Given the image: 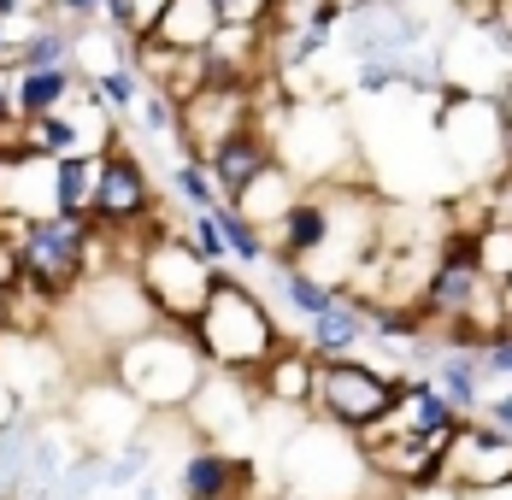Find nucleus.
Segmentation results:
<instances>
[{"label":"nucleus","mask_w":512,"mask_h":500,"mask_svg":"<svg viewBox=\"0 0 512 500\" xmlns=\"http://www.w3.org/2000/svg\"><path fill=\"white\" fill-rule=\"evenodd\" d=\"M112 377L130 389V395L142 400L148 412H183L189 395L206 383V353L195 342V330L189 324H165L159 318L154 330H142V336H130L124 348H112Z\"/></svg>","instance_id":"obj_1"},{"label":"nucleus","mask_w":512,"mask_h":500,"mask_svg":"<svg viewBox=\"0 0 512 500\" xmlns=\"http://www.w3.org/2000/svg\"><path fill=\"white\" fill-rule=\"evenodd\" d=\"M189 330H195V342H201L212 371H242V377H254L259 365L277 353V342H283L277 312L242 277H230V271H218V283H212V295H206V306L195 312Z\"/></svg>","instance_id":"obj_2"},{"label":"nucleus","mask_w":512,"mask_h":500,"mask_svg":"<svg viewBox=\"0 0 512 500\" xmlns=\"http://www.w3.org/2000/svg\"><path fill=\"white\" fill-rule=\"evenodd\" d=\"M365 489H371V465H365L359 436L312 412L283 436V495L289 500H365Z\"/></svg>","instance_id":"obj_3"},{"label":"nucleus","mask_w":512,"mask_h":500,"mask_svg":"<svg viewBox=\"0 0 512 500\" xmlns=\"http://www.w3.org/2000/svg\"><path fill=\"white\" fill-rule=\"evenodd\" d=\"M130 265H136L142 289L154 295L165 324H195V312L206 306L212 283H218V271L183 242V230H177L171 218H154V236L136 242V259H130Z\"/></svg>","instance_id":"obj_4"},{"label":"nucleus","mask_w":512,"mask_h":500,"mask_svg":"<svg viewBox=\"0 0 512 500\" xmlns=\"http://www.w3.org/2000/svg\"><path fill=\"white\" fill-rule=\"evenodd\" d=\"M395 389H401V377L371 365V359H359V353L354 359H318L307 412L324 418V424H336V430H348V436H359V430H371L395 406Z\"/></svg>","instance_id":"obj_5"},{"label":"nucleus","mask_w":512,"mask_h":500,"mask_svg":"<svg viewBox=\"0 0 512 500\" xmlns=\"http://www.w3.org/2000/svg\"><path fill=\"white\" fill-rule=\"evenodd\" d=\"M159 218V189L148 159L136 153V142H112L101 153V189H95V224L112 236L118 259H136V230Z\"/></svg>","instance_id":"obj_6"},{"label":"nucleus","mask_w":512,"mask_h":500,"mask_svg":"<svg viewBox=\"0 0 512 500\" xmlns=\"http://www.w3.org/2000/svg\"><path fill=\"white\" fill-rule=\"evenodd\" d=\"M59 306L83 312V324L106 342V353L124 348L130 336H142V330H154L159 324V306H154V295L142 289L136 265H106V271H95V277H83L77 295L59 300Z\"/></svg>","instance_id":"obj_7"},{"label":"nucleus","mask_w":512,"mask_h":500,"mask_svg":"<svg viewBox=\"0 0 512 500\" xmlns=\"http://www.w3.org/2000/svg\"><path fill=\"white\" fill-rule=\"evenodd\" d=\"M71 430H77V442H89V448H118V442H130L136 430H148V406L130 395L112 371L106 377H83L77 389H71Z\"/></svg>","instance_id":"obj_8"},{"label":"nucleus","mask_w":512,"mask_h":500,"mask_svg":"<svg viewBox=\"0 0 512 500\" xmlns=\"http://www.w3.org/2000/svg\"><path fill=\"white\" fill-rule=\"evenodd\" d=\"M442 65V89H460V95H501L512 83V48L489 30V18H471L448 48H436Z\"/></svg>","instance_id":"obj_9"},{"label":"nucleus","mask_w":512,"mask_h":500,"mask_svg":"<svg viewBox=\"0 0 512 500\" xmlns=\"http://www.w3.org/2000/svg\"><path fill=\"white\" fill-rule=\"evenodd\" d=\"M430 24L418 18V6H401V0H371L342 18V53L365 65V59H407V53L424 48Z\"/></svg>","instance_id":"obj_10"},{"label":"nucleus","mask_w":512,"mask_h":500,"mask_svg":"<svg viewBox=\"0 0 512 500\" xmlns=\"http://www.w3.org/2000/svg\"><path fill=\"white\" fill-rule=\"evenodd\" d=\"M171 495L177 500H254L259 495V465L248 453L201 442V448H189L171 465Z\"/></svg>","instance_id":"obj_11"},{"label":"nucleus","mask_w":512,"mask_h":500,"mask_svg":"<svg viewBox=\"0 0 512 500\" xmlns=\"http://www.w3.org/2000/svg\"><path fill=\"white\" fill-rule=\"evenodd\" d=\"M436 471H442L448 483H460V489H489V483L512 477V436L460 418V424L448 430V442H442V465H436Z\"/></svg>","instance_id":"obj_12"},{"label":"nucleus","mask_w":512,"mask_h":500,"mask_svg":"<svg viewBox=\"0 0 512 500\" xmlns=\"http://www.w3.org/2000/svg\"><path fill=\"white\" fill-rule=\"evenodd\" d=\"M254 412H259L254 377H242V371H206V383L189 395V406H183V418L201 430L206 442H218V448H224L230 430H248Z\"/></svg>","instance_id":"obj_13"},{"label":"nucleus","mask_w":512,"mask_h":500,"mask_svg":"<svg viewBox=\"0 0 512 500\" xmlns=\"http://www.w3.org/2000/svg\"><path fill=\"white\" fill-rule=\"evenodd\" d=\"M295 342H307L312 359H354V353L371 342V295H354V289L342 283V295L330 300L318 318H307Z\"/></svg>","instance_id":"obj_14"},{"label":"nucleus","mask_w":512,"mask_h":500,"mask_svg":"<svg viewBox=\"0 0 512 500\" xmlns=\"http://www.w3.org/2000/svg\"><path fill=\"white\" fill-rule=\"evenodd\" d=\"M265 165H277V142H271V130L265 124H242V130H230L224 142H212L206 148V171H212V183H218V195L236 200L248 183H254Z\"/></svg>","instance_id":"obj_15"},{"label":"nucleus","mask_w":512,"mask_h":500,"mask_svg":"<svg viewBox=\"0 0 512 500\" xmlns=\"http://www.w3.org/2000/svg\"><path fill=\"white\" fill-rule=\"evenodd\" d=\"M312 371H318V359L307 353V342L283 336V342H277V353H271V359L254 371V395L271 400V406H301V412H307Z\"/></svg>","instance_id":"obj_16"},{"label":"nucleus","mask_w":512,"mask_h":500,"mask_svg":"<svg viewBox=\"0 0 512 500\" xmlns=\"http://www.w3.org/2000/svg\"><path fill=\"white\" fill-rule=\"evenodd\" d=\"M212 30H218V6H212V0H159L154 18L142 24V42L195 53V48L212 42Z\"/></svg>","instance_id":"obj_17"},{"label":"nucleus","mask_w":512,"mask_h":500,"mask_svg":"<svg viewBox=\"0 0 512 500\" xmlns=\"http://www.w3.org/2000/svg\"><path fill=\"white\" fill-rule=\"evenodd\" d=\"M430 383L448 395V406H454L460 418H477V406H483V395H489L477 348H442V359L430 365Z\"/></svg>","instance_id":"obj_18"},{"label":"nucleus","mask_w":512,"mask_h":500,"mask_svg":"<svg viewBox=\"0 0 512 500\" xmlns=\"http://www.w3.org/2000/svg\"><path fill=\"white\" fill-rule=\"evenodd\" d=\"M83 71L77 65H48V71H12V106L18 118H42V112H59L65 100L77 95Z\"/></svg>","instance_id":"obj_19"},{"label":"nucleus","mask_w":512,"mask_h":500,"mask_svg":"<svg viewBox=\"0 0 512 500\" xmlns=\"http://www.w3.org/2000/svg\"><path fill=\"white\" fill-rule=\"evenodd\" d=\"M95 189H101V153H65V159H53V212L95 218Z\"/></svg>","instance_id":"obj_20"},{"label":"nucleus","mask_w":512,"mask_h":500,"mask_svg":"<svg viewBox=\"0 0 512 500\" xmlns=\"http://www.w3.org/2000/svg\"><path fill=\"white\" fill-rule=\"evenodd\" d=\"M295 195H301V177H295V171H289V165L277 159V165H265V171H259L254 183H248L242 195L230 200V206H236V212H242L248 224H259V230H271V224L283 218V206H289Z\"/></svg>","instance_id":"obj_21"},{"label":"nucleus","mask_w":512,"mask_h":500,"mask_svg":"<svg viewBox=\"0 0 512 500\" xmlns=\"http://www.w3.org/2000/svg\"><path fill=\"white\" fill-rule=\"evenodd\" d=\"M277 306L289 312V324H307V318H318L330 300L342 295V283H330V277H318V271H307V265H277Z\"/></svg>","instance_id":"obj_22"},{"label":"nucleus","mask_w":512,"mask_h":500,"mask_svg":"<svg viewBox=\"0 0 512 500\" xmlns=\"http://www.w3.org/2000/svg\"><path fill=\"white\" fill-rule=\"evenodd\" d=\"M159 471V442L148 430H136L130 442H118V448H106V495H130L142 477H154Z\"/></svg>","instance_id":"obj_23"},{"label":"nucleus","mask_w":512,"mask_h":500,"mask_svg":"<svg viewBox=\"0 0 512 500\" xmlns=\"http://www.w3.org/2000/svg\"><path fill=\"white\" fill-rule=\"evenodd\" d=\"M212 218H218V230H224V248H230V265H242V271H259V265H271V242H265V230L248 224L230 200H218L212 206Z\"/></svg>","instance_id":"obj_24"},{"label":"nucleus","mask_w":512,"mask_h":500,"mask_svg":"<svg viewBox=\"0 0 512 500\" xmlns=\"http://www.w3.org/2000/svg\"><path fill=\"white\" fill-rule=\"evenodd\" d=\"M30 436H36V412H18L0 430V500H24V471H30Z\"/></svg>","instance_id":"obj_25"},{"label":"nucleus","mask_w":512,"mask_h":500,"mask_svg":"<svg viewBox=\"0 0 512 500\" xmlns=\"http://www.w3.org/2000/svg\"><path fill=\"white\" fill-rule=\"evenodd\" d=\"M124 124H130L148 148H159V142L171 148V142H177V100L165 95V89H154V83H142V100H136V112H130Z\"/></svg>","instance_id":"obj_26"},{"label":"nucleus","mask_w":512,"mask_h":500,"mask_svg":"<svg viewBox=\"0 0 512 500\" xmlns=\"http://www.w3.org/2000/svg\"><path fill=\"white\" fill-rule=\"evenodd\" d=\"M165 195L177 200L183 212H206V206H218V200H224L201 159H177V165L165 171Z\"/></svg>","instance_id":"obj_27"},{"label":"nucleus","mask_w":512,"mask_h":500,"mask_svg":"<svg viewBox=\"0 0 512 500\" xmlns=\"http://www.w3.org/2000/svg\"><path fill=\"white\" fill-rule=\"evenodd\" d=\"M177 230H183V242H189V248L201 253V259L212 265V271H230V248H224V230H218L212 206H206V212H189V218H183Z\"/></svg>","instance_id":"obj_28"},{"label":"nucleus","mask_w":512,"mask_h":500,"mask_svg":"<svg viewBox=\"0 0 512 500\" xmlns=\"http://www.w3.org/2000/svg\"><path fill=\"white\" fill-rule=\"evenodd\" d=\"M212 6H218V24H259V30H271L283 12V0H212Z\"/></svg>","instance_id":"obj_29"},{"label":"nucleus","mask_w":512,"mask_h":500,"mask_svg":"<svg viewBox=\"0 0 512 500\" xmlns=\"http://www.w3.org/2000/svg\"><path fill=\"white\" fill-rule=\"evenodd\" d=\"M477 412H483V424H489V430H501V436H512V383H501V389H489Z\"/></svg>","instance_id":"obj_30"},{"label":"nucleus","mask_w":512,"mask_h":500,"mask_svg":"<svg viewBox=\"0 0 512 500\" xmlns=\"http://www.w3.org/2000/svg\"><path fill=\"white\" fill-rule=\"evenodd\" d=\"M53 18H65L71 30L101 24V18H106V0H53Z\"/></svg>","instance_id":"obj_31"},{"label":"nucleus","mask_w":512,"mask_h":500,"mask_svg":"<svg viewBox=\"0 0 512 500\" xmlns=\"http://www.w3.org/2000/svg\"><path fill=\"white\" fill-rule=\"evenodd\" d=\"M401 500H465V489H460V483H448V477L436 471V477H424V483L401 489Z\"/></svg>","instance_id":"obj_32"},{"label":"nucleus","mask_w":512,"mask_h":500,"mask_svg":"<svg viewBox=\"0 0 512 500\" xmlns=\"http://www.w3.org/2000/svg\"><path fill=\"white\" fill-rule=\"evenodd\" d=\"M12 124H18V106H12V71L0 65V136H6Z\"/></svg>","instance_id":"obj_33"},{"label":"nucleus","mask_w":512,"mask_h":500,"mask_svg":"<svg viewBox=\"0 0 512 500\" xmlns=\"http://www.w3.org/2000/svg\"><path fill=\"white\" fill-rule=\"evenodd\" d=\"M465 500H512V477L489 483V489H465Z\"/></svg>","instance_id":"obj_34"},{"label":"nucleus","mask_w":512,"mask_h":500,"mask_svg":"<svg viewBox=\"0 0 512 500\" xmlns=\"http://www.w3.org/2000/svg\"><path fill=\"white\" fill-rule=\"evenodd\" d=\"M18 412H24V406H18V395H12V389H6V377H0V430H6Z\"/></svg>","instance_id":"obj_35"},{"label":"nucleus","mask_w":512,"mask_h":500,"mask_svg":"<svg viewBox=\"0 0 512 500\" xmlns=\"http://www.w3.org/2000/svg\"><path fill=\"white\" fill-rule=\"evenodd\" d=\"M130 500H165V483H159V471H154V477H142V483L130 489Z\"/></svg>","instance_id":"obj_36"},{"label":"nucleus","mask_w":512,"mask_h":500,"mask_svg":"<svg viewBox=\"0 0 512 500\" xmlns=\"http://www.w3.org/2000/svg\"><path fill=\"white\" fill-rule=\"evenodd\" d=\"M336 6H342V12H359V6H371V0H336Z\"/></svg>","instance_id":"obj_37"},{"label":"nucleus","mask_w":512,"mask_h":500,"mask_svg":"<svg viewBox=\"0 0 512 500\" xmlns=\"http://www.w3.org/2000/svg\"><path fill=\"white\" fill-rule=\"evenodd\" d=\"M0 336H6V289H0Z\"/></svg>","instance_id":"obj_38"},{"label":"nucleus","mask_w":512,"mask_h":500,"mask_svg":"<svg viewBox=\"0 0 512 500\" xmlns=\"http://www.w3.org/2000/svg\"><path fill=\"white\" fill-rule=\"evenodd\" d=\"M154 6H159V0H142V24H148V18H154Z\"/></svg>","instance_id":"obj_39"},{"label":"nucleus","mask_w":512,"mask_h":500,"mask_svg":"<svg viewBox=\"0 0 512 500\" xmlns=\"http://www.w3.org/2000/svg\"><path fill=\"white\" fill-rule=\"evenodd\" d=\"M401 6H418V0H401Z\"/></svg>","instance_id":"obj_40"}]
</instances>
